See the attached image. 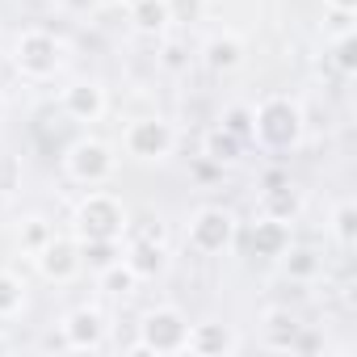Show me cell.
<instances>
[{
  "label": "cell",
  "instance_id": "6da1fadb",
  "mask_svg": "<svg viewBox=\"0 0 357 357\" xmlns=\"http://www.w3.org/2000/svg\"><path fill=\"white\" fill-rule=\"evenodd\" d=\"M298 135H303V109L290 97H265L252 109V139H261L265 147L286 151L298 143Z\"/></svg>",
  "mask_w": 357,
  "mask_h": 357
},
{
  "label": "cell",
  "instance_id": "7a4b0ae2",
  "mask_svg": "<svg viewBox=\"0 0 357 357\" xmlns=\"http://www.w3.org/2000/svg\"><path fill=\"white\" fill-rule=\"evenodd\" d=\"M126 231V211L109 194H89L76 211V236L80 240H122Z\"/></svg>",
  "mask_w": 357,
  "mask_h": 357
},
{
  "label": "cell",
  "instance_id": "3957f363",
  "mask_svg": "<svg viewBox=\"0 0 357 357\" xmlns=\"http://www.w3.org/2000/svg\"><path fill=\"white\" fill-rule=\"evenodd\" d=\"M185 344H190V324H185L181 311L160 307V311H147V315H143L139 353H181Z\"/></svg>",
  "mask_w": 357,
  "mask_h": 357
},
{
  "label": "cell",
  "instance_id": "277c9868",
  "mask_svg": "<svg viewBox=\"0 0 357 357\" xmlns=\"http://www.w3.org/2000/svg\"><path fill=\"white\" fill-rule=\"evenodd\" d=\"M63 164H68V176H72V181H80V185H101V181H109V176H114V151L105 143H97V139H80L68 151Z\"/></svg>",
  "mask_w": 357,
  "mask_h": 357
},
{
  "label": "cell",
  "instance_id": "5b68a950",
  "mask_svg": "<svg viewBox=\"0 0 357 357\" xmlns=\"http://www.w3.org/2000/svg\"><path fill=\"white\" fill-rule=\"evenodd\" d=\"M17 68H22L30 80L55 76V68H59V43H55V34H47V30H26V34L17 38Z\"/></svg>",
  "mask_w": 357,
  "mask_h": 357
},
{
  "label": "cell",
  "instance_id": "8992f818",
  "mask_svg": "<svg viewBox=\"0 0 357 357\" xmlns=\"http://www.w3.org/2000/svg\"><path fill=\"white\" fill-rule=\"evenodd\" d=\"M176 143V130L164 118H139L126 126V151L139 160H164Z\"/></svg>",
  "mask_w": 357,
  "mask_h": 357
},
{
  "label": "cell",
  "instance_id": "52a82bcc",
  "mask_svg": "<svg viewBox=\"0 0 357 357\" xmlns=\"http://www.w3.org/2000/svg\"><path fill=\"white\" fill-rule=\"evenodd\" d=\"M231 236H236V219H231V211H223V206H206V211H198L194 223H190V244H194L198 252H223V248L231 244Z\"/></svg>",
  "mask_w": 357,
  "mask_h": 357
},
{
  "label": "cell",
  "instance_id": "ba28073f",
  "mask_svg": "<svg viewBox=\"0 0 357 357\" xmlns=\"http://www.w3.org/2000/svg\"><path fill=\"white\" fill-rule=\"evenodd\" d=\"M38 269H43V278H51V282H72V278L80 273V244L51 236V240L38 248Z\"/></svg>",
  "mask_w": 357,
  "mask_h": 357
},
{
  "label": "cell",
  "instance_id": "9c48e42d",
  "mask_svg": "<svg viewBox=\"0 0 357 357\" xmlns=\"http://www.w3.org/2000/svg\"><path fill=\"white\" fill-rule=\"evenodd\" d=\"M63 114L76 122H97L105 114V93L93 80H76L72 89H63Z\"/></svg>",
  "mask_w": 357,
  "mask_h": 357
},
{
  "label": "cell",
  "instance_id": "30bf717a",
  "mask_svg": "<svg viewBox=\"0 0 357 357\" xmlns=\"http://www.w3.org/2000/svg\"><path fill=\"white\" fill-rule=\"evenodd\" d=\"M63 336H68V349H101L105 344V319H101V311H93V307L72 311L68 324H63Z\"/></svg>",
  "mask_w": 357,
  "mask_h": 357
},
{
  "label": "cell",
  "instance_id": "8fae6325",
  "mask_svg": "<svg viewBox=\"0 0 357 357\" xmlns=\"http://www.w3.org/2000/svg\"><path fill=\"white\" fill-rule=\"evenodd\" d=\"M286 248H290V223L265 215V219L252 227V252H257V257H282Z\"/></svg>",
  "mask_w": 357,
  "mask_h": 357
},
{
  "label": "cell",
  "instance_id": "7c38bea8",
  "mask_svg": "<svg viewBox=\"0 0 357 357\" xmlns=\"http://www.w3.org/2000/svg\"><path fill=\"white\" fill-rule=\"evenodd\" d=\"M130 269H135V278L143 282V278H155L160 269H164V248L155 244V240H130V248H126V257H122Z\"/></svg>",
  "mask_w": 357,
  "mask_h": 357
},
{
  "label": "cell",
  "instance_id": "4fadbf2b",
  "mask_svg": "<svg viewBox=\"0 0 357 357\" xmlns=\"http://www.w3.org/2000/svg\"><path fill=\"white\" fill-rule=\"evenodd\" d=\"M185 349H194V353H231L236 336L223 324H198V328H190V344Z\"/></svg>",
  "mask_w": 357,
  "mask_h": 357
},
{
  "label": "cell",
  "instance_id": "5bb4252c",
  "mask_svg": "<svg viewBox=\"0 0 357 357\" xmlns=\"http://www.w3.org/2000/svg\"><path fill=\"white\" fill-rule=\"evenodd\" d=\"M130 22L147 34H160L172 26V13H168V0H135V9H130Z\"/></svg>",
  "mask_w": 357,
  "mask_h": 357
},
{
  "label": "cell",
  "instance_id": "9a60e30c",
  "mask_svg": "<svg viewBox=\"0 0 357 357\" xmlns=\"http://www.w3.org/2000/svg\"><path fill=\"white\" fill-rule=\"evenodd\" d=\"M202 151H206V160L211 164H236L240 160V151H244V143L231 135V130H223V126H215L211 135H206V143H202Z\"/></svg>",
  "mask_w": 357,
  "mask_h": 357
},
{
  "label": "cell",
  "instance_id": "2e32d148",
  "mask_svg": "<svg viewBox=\"0 0 357 357\" xmlns=\"http://www.w3.org/2000/svg\"><path fill=\"white\" fill-rule=\"evenodd\" d=\"M240 59H244V47H240V38H211L206 43V68L211 72H231V68H240Z\"/></svg>",
  "mask_w": 357,
  "mask_h": 357
},
{
  "label": "cell",
  "instance_id": "e0dca14e",
  "mask_svg": "<svg viewBox=\"0 0 357 357\" xmlns=\"http://www.w3.org/2000/svg\"><path fill=\"white\" fill-rule=\"evenodd\" d=\"M298 211H303V202H298V194H294L290 185H273V190H265V215H269V219L294 223Z\"/></svg>",
  "mask_w": 357,
  "mask_h": 357
},
{
  "label": "cell",
  "instance_id": "ac0fdd59",
  "mask_svg": "<svg viewBox=\"0 0 357 357\" xmlns=\"http://www.w3.org/2000/svg\"><path fill=\"white\" fill-rule=\"evenodd\" d=\"M114 261H122V248H118V240H80V265H89V269H105V265H114Z\"/></svg>",
  "mask_w": 357,
  "mask_h": 357
},
{
  "label": "cell",
  "instance_id": "d6986e66",
  "mask_svg": "<svg viewBox=\"0 0 357 357\" xmlns=\"http://www.w3.org/2000/svg\"><path fill=\"white\" fill-rule=\"evenodd\" d=\"M97 278H101V290H105V294H130V290H135V282H139V278H135V269H130L126 261L105 265Z\"/></svg>",
  "mask_w": 357,
  "mask_h": 357
},
{
  "label": "cell",
  "instance_id": "ffe728a7",
  "mask_svg": "<svg viewBox=\"0 0 357 357\" xmlns=\"http://www.w3.org/2000/svg\"><path fill=\"white\" fill-rule=\"evenodd\" d=\"M265 328H269V349H290V340L298 332V324H294L290 311H269L265 315Z\"/></svg>",
  "mask_w": 357,
  "mask_h": 357
},
{
  "label": "cell",
  "instance_id": "44dd1931",
  "mask_svg": "<svg viewBox=\"0 0 357 357\" xmlns=\"http://www.w3.org/2000/svg\"><path fill=\"white\" fill-rule=\"evenodd\" d=\"M26 307V286L13 273H0V319H9Z\"/></svg>",
  "mask_w": 357,
  "mask_h": 357
},
{
  "label": "cell",
  "instance_id": "7402d4cb",
  "mask_svg": "<svg viewBox=\"0 0 357 357\" xmlns=\"http://www.w3.org/2000/svg\"><path fill=\"white\" fill-rule=\"evenodd\" d=\"M223 130H231L240 143H252V109L248 105H231L223 114Z\"/></svg>",
  "mask_w": 357,
  "mask_h": 357
},
{
  "label": "cell",
  "instance_id": "603a6c76",
  "mask_svg": "<svg viewBox=\"0 0 357 357\" xmlns=\"http://www.w3.org/2000/svg\"><path fill=\"white\" fill-rule=\"evenodd\" d=\"M286 257V273L290 278H315L319 273V261H315V252H307V248H298V252H282Z\"/></svg>",
  "mask_w": 357,
  "mask_h": 357
},
{
  "label": "cell",
  "instance_id": "cb8c5ba5",
  "mask_svg": "<svg viewBox=\"0 0 357 357\" xmlns=\"http://www.w3.org/2000/svg\"><path fill=\"white\" fill-rule=\"evenodd\" d=\"M51 236H55V231L47 227V219H26V236H22V244H26V248L38 257V248H43Z\"/></svg>",
  "mask_w": 357,
  "mask_h": 357
},
{
  "label": "cell",
  "instance_id": "d4e9b609",
  "mask_svg": "<svg viewBox=\"0 0 357 357\" xmlns=\"http://www.w3.org/2000/svg\"><path fill=\"white\" fill-rule=\"evenodd\" d=\"M353 236H357V211H353V206L344 202V206L336 211V240H340V244L349 248V244H353Z\"/></svg>",
  "mask_w": 357,
  "mask_h": 357
},
{
  "label": "cell",
  "instance_id": "484cf974",
  "mask_svg": "<svg viewBox=\"0 0 357 357\" xmlns=\"http://www.w3.org/2000/svg\"><path fill=\"white\" fill-rule=\"evenodd\" d=\"M353 51H357L353 34H340V38H336V68H340L344 76H349V72L357 68V55H353Z\"/></svg>",
  "mask_w": 357,
  "mask_h": 357
},
{
  "label": "cell",
  "instance_id": "4316f807",
  "mask_svg": "<svg viewBox=\"0 0 357 357\" xmlns=\"http://www.w3.org/2000/svg\"><path fill=\"white\" fill-rule=\"evenodd\" d=\"M168 13L172 22H194L202 13V0H168Z\"/></svg>",
  "mask_w": 357,
  "mask_h": 357
},
{
  "label": "cell",
  "instance_id": "83f0119b",
  "mask_svg": "<svg viewBox=\"0 0 357 357\" xmlns=\"http://www.w3.org/2000/svg\"><path fill=\"white\" fill-rule=\"evenodd\" d=\"M160 63L168 68V72H181L190 59H185V47L181 43H164V51H160Z\"/></svg>",
  "mask_w": 357,
  "mask_h": 357
},
{
  "label": "cell",
  "instance_id": "f1b7e54d",
  "mask_svg": "<svg viewBox=\"0 0 357 357\" xmlns=\"http://www.w3.org/2000/svg\"><path fill=\"white\" fill-rule=\"evenodd\" d=\"M13 190H17V160L0 155V194H13Z\"/></svg>",
  "mask_w": 357,
  "mask_h": 357
},
{
  "label": "cell",
  "instance_id": "f546056e",
  "mask_svg": "<svg viewBox=\"0 0 357 357\" xmlns=\"http://www.w3.org/2000/svg\"><path fill=\"white\" fill-rule=\"evenodd\" d=\"M63 5H68V9H76V13H89L97 0H63Z\"/></svg>",
  "mask_w": 357,
  "mask_h": 357
},
{
  "label": "cell",
  "instance_id": "4dcf8cb0",
  "mask_svg": "<svg viewBox=\"0 0 357 357\" xmlns=\"http://www.w3.org/2000/svg\"><path fill=\"white\" fill-rule=\"evenodd\" d=\"M332 9H357V0H332Z\"/></svg>",
  "mask_w": 357,
  "mask_h": 357
},
{
  "label": "cell",
  "instance_id": "1f68e13d",
  "mask_svg": "<svg viewBox=\"0 0 357 357\" xmlns=\"http://www.w3.org/2000/svg\"><path fill=\"white\" fill-rule=\"evenodd\" d=\"M97 5H114V0H97Z\"/></svg>",
  "mask_w": 357,
  "mask_h": 357
},
{
  "label": "cell",
  "instance_id": "d6a6232c",
  "mask_svg": "<svg viewBox=\"0 0 357 357\" xmlns=\"http://www.w3.org/2000/svg\"><path fill=\"white\" fill-rule=\"evenodd\" d=\"M0 114H5V97H0Z\"/></svg>",
  "mask_w": 357,
  "mask_h": 357
}]
</instances>
